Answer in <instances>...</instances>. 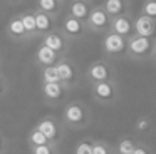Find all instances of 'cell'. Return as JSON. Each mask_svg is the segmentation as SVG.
<instances>
[{"mask_svg":"<svg viewBox=\"0 0 156 154\" xmlns=\"http://www.w3.org/2000/svg\"><path fill=\"white\" fill-rule=\"evenodd\" d=\"M92 122V112L89 106L81 99L71 100L62 109V124L71 129H84Z\"/></svg>","mask_w":156,"mask_h":154,"instance_id":"cell-1","label":"cell"},{"mask_svg":"<svg viewBox=\"0 0 156 154\" xmlns=\"http://www.w3.org/2000/svg\"><path fill=\"white\" fill-rule=\"evenodd\" d=\"M156 52V42L154 39H146L139 35H129L128 37V54L126 59H131L134 62H146L151 60Z\"/></svg>","mask_w":156,"mask_h":154,"instance_id":"cell-2","label":"cell"},{"mask_svg":"<svg viewBox=\"0 0 156 154\" xmlns=\"http://www.w3.org/2000/svg\"><path fill=\"white\" fill-rule=\"evenodd\" d=\"M91 97L94 102L101 106H112L119 100L121 90H119L118 80H104V82L91 84Z\"/></svg>","mask_w":156,"mask_h":154,"instance_id":"cell-3","label":"cell"},{"mask_svg":"<svg viewBox=\"0 0 156 154\" xmlns=\"http://www.w3.org/2000/svg\"><path fill=\"white\" fill-rule=\"evenodd\" d=\"M102 52L109 59H126L128 54V39L121 35H116L112 32H106L102 35Z\"/></svg>","mask_w":156,"mask_h":154,"instance_id":"cell-4","label":"cell"},{"mask_svg":"<svg viewBox=\"0 0 156 154\" xmlns=\"http://www.w3.org/2000/svg\"><path fill=\"white\" fill-rule=\"evenodd\" d=\"M35 129L41 134H44L45 139L49 141V144L57 146L64 137V127H62L61 121L54 116H45L35 124Z\"/></svg>","mask_w":156,"mask_h":154,"instance_id":"cell-5","label":"cell"},{"mask_svg":"<svg viewBox=\"0 0 156 154\" xmlns=\"http://www.w3.org/2000/svg\"><path fill=\"white\" fill-rule=\"evenodd\" d=\"M86 79L89 80V84H98V82H104V80H114L116 79V69L106 59L94 60L87 67V70H86Z\"/></svg>","mask_w":156,"mask_h":154,"instance_id":"cell-6","label":"cell"},{"mask_svg":"<svg viewBox=\"0 0 156 154\" xmlns=\"http://www.w3.org/2000/svg\"><path fill=\"white\" fill-rule=\"evenodd\" d=\"M55 69L59 74V82L66 87L67 90H71L72 87L77 86L79 82V72H77V65L72 59H69L67 55L61 57L55 64Z\"/></svg>","mask_w":156,"mask_h":154,"instance_id":"cell-7","label":"cell"},{"mask_svg":"<svg viewBox=\"0 0 156 154\" xmlns=\"http://www.w3.org/2000/svg\"><path fill=\"white\" fill-rule=\"evenodd\" d=\"M59 30L64 33V37L71 44L84 40L86 35L89 33L87 27H86V22H81V20L74 19V17L67 15V13H64V17H62V23L59 27Z\"/></svg>","mask_w":156,"mask_h":154,"instance_id":"cell-8","label":"cell"},{"mask_svg":"<svg viewBox=\"0 0 156 154\" xmlns=\"http://www.w3.org/2000/svg\"><path fill=\"white\" fill-rule=\"evenodd\" d=\"M109 22H111V17L104 12V9L101 5H92L86 19V27H87V32L104 35L106 32H109Z\"/></svg>","mask_w":156,"mask_h":154,"instance_id":"cell-9","label":"cell"},{"mask_svg":"<svg viewBox=\"0 0 156 154\" xmlns=\"http://www.w3.org/2000/svg\"><path fill=\"white\" fill-rule=\"evenodd\" d=\"M42 45H45L47 49H51L54 54H57L59 57H66L69 52L71 42L64 37V33L59 29H52L49 33H45L42 37Z\"/></svg>","mask_w":156,"mask_h":154,"instance_id":"cell-10","label":"cell"},{"mask_svg":"<svg viewBox=\"0 0 156 154\" xmlns=\"http://www.w3.org/2000/svg\"><path fill=\"white\" fill-rule=\"evenodd\" d=\"M41 92H42V99H44L45 104H49V106H57V104H61L67 97L69 90L61 82H55V84H42Z\"/></svg>","mask_w":156,"mask_h":154,"instance_id":"cell-11","label":"cell"},{"mask_svg":"<svg viewBox=\"0 0 156 154\" xmlns=\"http://www.w3.org/2000/svg\"><path fill=\"white\" fill-rule=\"evenodd\" d=\"M109 32L116 33V35H121V37H126V39L129 35H133V15H131V12L124 13V15L111 17Z\"/></svg>","mask_w":156,"mask_h":154,"instance_id":"cell-12","label":"cell"},{"mask_svg":"<svg viewBox=\"0 0 156 154\" xmlns=\"http://www.w3.org/2000/svg\"><path fill=\"white\" fill-rule=\"evenodd\" d=\"M133 33L139 37H146V39H154L156 20L144 17V15H139L136 19H133Z\"/></svg>","mask_w":156,"mask_h":154,"instance_id":"cell-13","label":"cell"},{"mask_svg":"<svg viewBox=\"0 0 156 154\" xmlns=\"http://www.w3.org/2000/svg\"><path fill=\"white\" fill-rule=\"evenodd\" d=\"M5 33H7V37L12 42H17V44L29 42V37H27V33H25L24 27H22V22H20V19H19V15H14L7 22V25H5Z\"/></svg>","mask_w":156,"mask_h":154,"instance_id":"cell-14","label":"cell"},{"mask_svg":"<svg viewBox=\"0 0 156 154\" xmlns=\"http://www.w3.org/2000/svg\"><path fill=\"white\" fill-rule=\"evenodd\" d=\"M64 9H66V3H62L61 0H35V10L52 17L54 20L62 15Z\"/></svg>","mask_w":156,"mask_h":154,"instance_id":"cell-15","label":"cell"},{"mask_svg":"<svg viewBox=\"0 0 156 154\" xmlns=\"http://www.w3.org/2000/svg\"><path fill=\"white\" fill-rule=\"evenodd\" d=\"M91 2H86V0H69L67 2V15L74 17V19L86 22L89 12H91Z\"/></svg>","mask_w":156,"mask_h":154,"instance_id":"cell-16","label":"cell"},{"mask_svg":"<svg viewBox=\"0 0 156 154\" xmlns=\"http://www.w3.org/2000/svg\"><path fill=\"white\" fill-rule=\"evenodd\" d=\"M101 7L109 17H118L129 13L131 10V2L129 0H102Z\"/></svg>","mask_w":156,"mask_h":154,"instance_id":"cell-17","label":"cell"},{"mask_svg":"<svg viewBox=\"0 0 156 154\" xmlns=\"http://www.w3.org/2000/svg\"><path fill=\"white\" fill-rule=\"evenodd\" d=\"M34 20H35V30H37V37H44L49 33L52 29H55V20L52 17L45 15V13L39 12L34 9Z\"/></svg>","mask_w":156,"mask_h":154,"instance_id":"cell-18","label":"cell"},{"mask_svg":"<svg viewBox=\"0 0 156 154\" xmlns=\"http://www.w3.org/2000/svg\"><path fill=\"white\" fill-rule=\"evenodd\" d=\"M61 59V57L57 55V54H54L51 49H47L45 45H39L37 50H35V64L41 67H52L57 64V60Z\"/></svg>","mask_w":156,"mask_h":154,"instance_id":"cell-19","label":"cell"},{"mask_svg":"<svg viewBox=\"0 0 156 154\" xmlns=\"http://www.w3.org/2000/svg\"><path fill=\"white\" fill-rule=\"evenodd\" d=\"M22 22V27H24L25 33H27L29 40L37 39V30H35V20H34V10H24V12L19 15Z\"/></svg>","mask_w":156,"mask_h":154,"instance_id":"cell-20","label":"cell"},{"mask_svg":"<svg viewBox=\"0 0 156 154\" xmlns=\"http://www.w3.org/2000/svg\"><path fill=\"white\" fill-rule=\"evenodd\" d=\"M136 141L134 139H131V137H128V136H124V137H121V139L116 142V146H112L114 147V154H133V151L136 149Z\"/></svg>","mask_w":156,"mask_h":154,"instance_id":"cell-21","label":"cell"},{"mask_svg":"<svg viewBox=\"0 0 156 154\" xmlns=\"http://www.w3.org/2000/svg\"><path fill=\"white\" fill-rule=\"evenodd\" d=\"M41 80H42V84H55V82H59V74H57L55 65L42 67L41 69Z\"/></svg>","mask_w":156,"mask_h":154,"instance_id":"cell-22","label":"cell"},{"mask_svg":"<svg viewBox=\"0 0 156 154\" xmlns=\"http://www.w3.org/2000/svg\"><path fill=\"white\" fill-rule=\"evenodd\" d=\"M92 154H114V147L108 141L92 139Z\"/></svg>","mask_w":156,"mask_h":154,"instance_id":"cell-23","label":"cell"},{"mask_svg":"<svg viewBox=\"0 0 156 154\" xmlns=\"http://www.w3.org/2000/svg\"><path fill=\"white\" fill-rule=\"evenodd\" d=\"M27 142H29V146H30V147H41V146H47L49 141L45 139L44 134H41L34 127V129L29 132V136H27Z\"/></svg>","mask_w":156,"mask_h":154,"instance_id":"cell-24","label":"cell"},{"mask_svg":"<svg viewBox=\"0 0 156 154\" xmlns=\"http://www.w3.org/2000/svg\"><path fill=\"white\" fill-rule=\"evenodd\" d=\"M74 154H92V139H81L74 147Z\"/></svg>","mask_w":156,"mask_h":154,"instance_id":"cell-25","label":"cell"},{"mask_svg":"<svg viewBox=\"0 0 156 154\" xmlns=\"http://www.w3.org/2000/svg\"><path fill=\"white\" fill-rule=\"evenodd\" d=\"M141 15L156 20V0H144V2H143Z\"/></svg>","mask_w":156,"mask_h":154,"instance_id":"cell-26","label":"cell"},{"mask_svg":"<svg viewBox=\"0 0 156 154\" xmlns=\"http://www.w3.org/2000/svg\"><path fill=\"white\" fill-rule=\"evenodd\" d=\"M149 127H151V121H149L148 116L138 117V121L134 122V131L136 132H144V131L149 129Z\"/></svg>","mask_w":156,"mask_h":154,"instance_id":"cell-27","label":"cell"},{"mask_svg":"<svg viewBox=\"0 0 156 154\" xmlns=\"http://www.w3.org/2000/svg\"><path fill=\"white\" fill-rule=\"evenodd\" d=\"M30 154H59V149L57 146L47 144V146H41V147H30Z\"/></svg>","mask_w":156,"mask_h":154,"instance_id":"cell-28","label":"cell"},{"mask_svg":"<svg viewBox=\"0 0 156 154\" xmlns=\"http://www.w3.org/2000/svg\"><path fill=\"white\" fill-rule=\"evenodd\" d=\"M10 149V141L4 132H0V154H7Z\"/></svg>","mask_w":156,"mask_h":154,"instance_id":"cell-29","label":"cell"},{"mask_svg":"<svg viewBox=\"0 0 156 154\" xmlns=\"http://www.w3.org/2000/svg\"><path fill=\"white\" fill-rule=\"evenodd\" d=\"M9 89H10V84H9L7 77L0 72V97H4L9 92Z\"/></svg>","mask_w":156,"mask_h":154,"instance_id":"cell-30","label":"cell"},{"mask_svg":"<svg viewBox=\"0 0 156 154\" xmlns=\"http://www.w3.org/2000/svg\"><path fill=\"white\" fill-rule=\"evenodd\" d=\"M133 154H153V151L146 144H136V149L133 151Z\"/></svg>","mask_w":156,"mask_h":154,"instance_id":"cell-31","label":"cell"},{"mask_svg":"<svg viewBox=\"0 0 156 154\" xmlns=\"http://www.w3.org/2000/svg\"><path fill=\"white\" fill-rule=\"evenodd\" d=\"M5 3H9V5H19V3L22 2V0H4Z\"/></svg>","mask_w":156,"mask_h":154,"instance_id":"cell-32","label":"cell"},{"mask_svg":"<svg viewBox=\"0 0 156 154\" xmlns=\"http://www.w3.org/2000/svg\"><path fill=\"white\" fill-rule=\"evenodd\" d=\"M61 2H62V3H67V2H69V0H61Z\"/></svg>","mask_w":156,"mask_h":154,"instance_id":"cell-33","label":"cell"},{"mask_svg":"<svg viewBox=\"0 0 156 154\" xmlns=\"http://www.w3.org/2000/svg\"><path fill=\"white\" fill-rule=\"evenodd\" d=\"M0 64H2V55H0Z\"/></svg>","mask_w":156,"mask_h":154,"instance_id":"cell-34","label":"cell"},{"mask_svg":"<svg viewBox=\"0 0 156 154\" xmlns=\"http://www.w3.org/2000/svg\"><path fill=\"white\" fill-rule=\"evenodd\" d=\"M86 2H92V0H86Z\"/></svg>","mask_w":156,"mask_h":154,"instance_id":"cell-35","label":"cell"}]
</instances>
